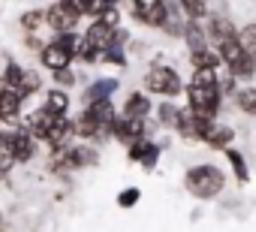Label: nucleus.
<instances>
[{"instance_id":"nucleus-6","label":"nucleus","mask_w":256,"mask_h":232,"mask_svg":"<svg viewBox=\"0 0 256 232\" xmlns=\"http://www.w3.org/2000/svg\"><path fill=\"white\" fill-rule=\"evenodd\" d=\"M133 16L142 24L163 28L166 18H169V4H160V0H142V4H133Z\"/></svg>"},{"instance_id":"nucleus-27","label":"nucleus","mask_w":256,"mask_h":232,"mask_svg":"<svg viewBox=\"0 0 256 232\" xmlns=\"http://www.w3.org/2000/svg\"><path fill=\"white\" fill-rule=\"evenodd\" d=\"M226 157H229V163H232V169H235V178L244 184V181L250 178L247 163H244V154H241V151H235V148H229V151H226Z\"/></svg>"},{"instance_id":"nucleus-13","label":"nucleus","mask_w":256,"mask_h":232,"mask_svg":"<svg viewBox=\"0 0 256 232\" xmlns=\"http://www.w3.org/2000/svg\"><path fill=\"white\" fill-rule=\"evenodd\" d=\"M88 114L96 121V127H100V133H106L112 124H114V106L108 102V100H102V102H90V108H88Z\"/></svg>"},{"instance_id":"nucleus-29","label":"nucleus","mask_w":256,"mask_h":232,"mask_svg":"<svg viewBox=\"0 0 256 232\" xmlns=\"http://www.w3.org/2000/svg\"><path fill=\"white\" fill-rule=\"evenodd\" d=\"M238 106L247 114H256V88H241L238 90Z\"/></svg>"},{"instance_id":"nucleus-2","label":"nucleus","mask_w":256,"mask_h":232,"mask_svg":"<svg viewBox=\"0 0 256 232\" xmlns=\"http://www.w3.org/2000/svg\"><path fill=\"white\" fill-rule=\"evenodd\" d=\"M187 100H190V112L202 124H211V118L220 108V88L217 84H190L187 88Z\"/></svg>"},{"instance_id":"nucleus-22","label":"nucleus","mask_w":256,"mask_h":232,"mask_svg":"<svg viewBox=\"0 0 256 232\" xmlns=\"http://www.w3.org/2000/svg\"><path fill=\"white\" fill-rule=\"evenodd\" d=\"M211 36H214L217 46H220V42H226V40H235L238 30H235L232 22H226V18H211Z\"/></svg>"},{"instance_id":"nucleus-9","label":"nucleus","mask_w":256,"mask_h":232,"mask_svg":"<svg viewBox=\"0 0 256 232\" xmlns=\"http://www.w3.org/2000/svg\"><path fill=\"white\" fill-rule=\"evenodd\" d=\"M112 133L120 139V142H142L145 136V121H133V118H114L112 124Z\"/></svg>"},{"instance_id":"nucleus-3","label":"nucleus","mask_w":256,"mask_h":232,"mask_svg":"<svg viewBox=\"0 0 256 232\" xmlns=\"http://www.w3.org/2000/svg\"><path fill=\"white\" fill-rule=\"evenodd\" d=\"M82 18V0H60V4H54L46 16V24L52 30L60 34H76V24Z\"/></svg>"},{"instance_id":"nucleus-15","label":"nucleus","mask_w":256,"mask_h":232,"mask_svg":"<svg viewBox=\"0 0 256 232\" xmlns=\"http://www.w3.org/2000/svg\"><path fill=\"white\" fill-rule=\"evenodd\" d=\"M12 142H16V163H28L36 154V142H34V136L28 130L12 133Z\"/></svg>"},{"instance_id":"nucleus-35","label":"nucleus","mask_w":256,"mask_h":232,"mask_svg":"<svg viewBox=\"0 0 256 232\" xmlns=\"http://www.w3.org/2000/svg\"><path fill=\"white\" fill-rule=\"evenodd\" d=\"M136 202H139V190H136V187H130V190H124V193L118 196V205H120V208H133Z\"/></svg>"},{"instance_id":"nucleus-4","label":"nucleus","mask_w":256,"mask_h":232,"mask_svg":"<svg viewBox=\"0 0 256 232\" xmlns=\"http://www.w3.org/2000/svg\"><path fill=\"white\" fill-rule=\"evenodd\" d=\"M220 60L229 66V72L235 76V78H253L256 76V64L241 52V46H238V40H226V42H220Z\"/></svg>"},{"instance_id":"nucleus-7","label":"nucleus","mask_w":256,"mask_h":232,"mask_svg":"<svg viewBox=\"0 0 256 232\" xmlns=\"http://www.w3.org/2000/svg\"><path fill=\"white\" fill-rule=\"evenodd\" d=\"M88 52H94V54H102V52H108L112 46H114V30L112 28H106V24H100V22H94L90 28H88V34H84V42H82Z\"/></svg>"},{"instance_id":"nucleus-25","label":"nucleus","mask_w":256,"mask_h":232,"mask_svg":"<svg viewBox=\"0 0 256 232\" xmlns=\"http://www.w3.org/2000/svg\"><path fill=\"white\" fill-rule=\"evenodd\" d=\"M184 40H187V46H190V54L208 48V46H205V30H202L199 24H187V28H184Z\"/></svg>"},{"instance_id":"nucleus-39","label":"nucleus","mask_w":256,"mask_h":232,"mask_svg":"<svg viewBox=\"0 0 256 232\" xmlns=\"http://www.w3.org/2000/svg\"><path fill=\"white\" fill-rule=\"evenodd\" d=\"M0 178H4V175H0Z\"/></svg>"},{"instance_id":"nucleus-28","label":"nucleus","mask_w":256,"mask_h":232,"mask_svg":"<svg viewBox=\"0 0 256 232\" xmlns=\"http://www.w3.org/2000/svg\"><path fill=\"white\" fill-rule=\"evenodd\" d=\"M36 90H40V76H36V72H30V70H24V72H22L18 94H22V96H30V94H36Z\"/></svg>"},{"instance_id":"nucleus-32","label":"nucleus","mask_w":256,"mask_h":232,"mask_svg":"<svg viewBox=\"0 0 256 232\" xmlns=\"http://www.w3.org/2000/svg\"><path fill=\"white\" fill-rule=\"evenodd\" d=\"M157 157H160V148H157L154 142H148V145H145V154L139 157V163H142L145 169H151V166H157Z\"/></svg>"},{"instance_id":"nucleus-19","label":"nucleus","mask_w":256,"mask_h":232,"mask_svg":"<svg viewBox=\"0 0 256 232\" xmlns=\"http://www.w3.org/2000/svg\"><path fill=\"white\" fill-rule=\"evenodd\" d=\"M72 133V124L66 121V118H54V124H52V130H48V136H46V142L48 145H54V148H64V142H66V136Z\"/></svg>"},{"instance_id":"nucleus-20","label":"nucleus","mask_w":256,"mask_h":232,"mask_svg":"<svg viewBox=\"0 0 256 232\" xmlns=\"http://www.w3.org/2000/svg\"><path fill=\"white\" fill-rule=\"evenodd\" d=\"M66 108H70V96H66L64 90H52V94L46 96V112L52 114V118H64Z\"/></svg>"},{"instance_id":"nucleus-12","label":"nucleus","mask_w":256,"mask_h":232,"mask_svg":"<svg viewBox=\"0 0 256 232\" xmlns=\"http://www.w3.org/2000/svg\"><path fill=\"white\" fill-rule=\"evenodd\" d=\"M40 58H42V66L46 70H52V72H64V70H70V54L66 52H60L58 46H46L42 52H40Z\"/></svg>"},{"instance_id":"nucleus-8","label":"nucleus","mask_w":256,"mask_h":232,"mask_svg":"<svg viewBox=\"0 0 256 232\" xmlns=\"http://www.w3.org/2000/svg\"><path fill=\"white\" fill-rule=\"evenodd\" d=\"M22 94L16 88H10L4 78H0V121H16L18 108H22Z\"/></svg>"},{"instance_id":"nucleus-16","label":"nucleus","mask_w":256,"mask_h":232,"mask_svg":"<svg viewBox=\"0 0 256 232\" xmlns=\"http://www.w3.org/2000/svg\"><path fill=\"white\" fill-rule=\"evenodd\" d=\"M175 127L187 136V139H199V133H202V121L196 118V114L190 112V108H184V112H178V121H175Z\"/></svg>"},{"instance_id":"nucleus-11","label":"nucleus","mask_w":256,"mask_h":232,"mask_svg":"<svg viewBox=\"0 0 256 232\" xmlns=\"http://www.w3.org/2000/svg\"><path fill=\"white\" fill-rule=\"evenodd\" d=\"M151 112V100L148 94H130L124 102V118H133V121H145Z\"/></svg>"},{"instance_id":"nucleus-10","label":"nucleus","mask_w":256,"mask_h":232,"mask_svg":"<svg viewBox=\"0 0 256 232\" xmlns=\"http://www.w3.org/2000/svg\"><path fill=\"white\" fill-rule=\"evenodd\" d=\"M232 136H235V133H232V127H223V124H214V121H211V124H205V127H202V133H199V139H202V142H208L211 148H226V145L232 142Z\"/></svg>"},{"instance_id":"nucleus-33","label":"nucleus","mask_w":256,"mask_h":232,"mask_svg":"<svg viewBox=\"0 0 256 232\" xmlns=\"http://www.w3.org/2000/svg\"><path fill=\"white\" fill-rule=\"evenodd\" d=\"M160 121H163L166 127H175V121H178V108H175L172 102H163V106H160Z\"/></svg>"},{"instance_id":"nucleus-24","label":"nucleus","mask_w":256,"mask_h":232,"mask_svg":"<svg viewBox=\"0 0 256 232\" xmlns=\"http://www.w3.org/2000/svg\"><path fill=\"white\" fill-rule=\"evenodd\" d=\"M72 133L82 136V139H94V136H100V127H96V121L90 118V114L84 112V114H78V121L72 124Z\"/></svg>"},{"instance_id":"nucleus-18","label":"nucleus","mask_w":256,"mask_h":232,"mask_svg":"<svg viewBox=\"0 0 256 232\" xmlns=\"http://www.w3.org/2000/svg\"><path fill=\"white\" fill-rule=\"evenodd\" d=\"M114 90H118V78H102V82H96V84L88 88V102H102Z\"/></svg>"},{"instance_id":"nucleus-21","label":"nucleus","mask_w":256,"mask_h":232,"mask_svg":"<svg viewBox=\"0 0 256 232\" xmlns=\"http://www.w3.org/2000/svg\"><path fill=\"white\" fill-rule=\"evenodd\" d=\"M238 46H241V52L256 64V24H247L244 30H238Z\"/></svg>"},{"instance_id":"nucleus-34","label":"nucleus","mask_w":256,"mask_h":232,"mask_svg":"<svg viewBox=\"0 0 256 232\" xmlns=\"http://www.w3.org/2000/svg\"><path fill=\"white\" fill-rule=\"evenodd\" d=\"M190 84H217V72L214 70H193V82Z\"/></svg>"},{"instance_id":"nucleus-36","label":"nucleus","mask_w":256,"mask_h":232,"mask_svg":"<svg viewBox=\"0 0 256 232\" xmlns=\"http://www.w3.org/2000/svg\"><path fill=\"white\" fill-rule=\"evenodd\" d=\"M100 60H112V64H120V66L126 64V58H124V52H120V48H108V52H102V54H100Z\"/></svg>"},{"instance_id":"nucleus-38","label":"nucleus","mask_w":256,"mask_h":232,"mask_svg":"<svg viewBox=\"0 0 256 232\" xmlns=\"http://www.w3.org/2000/svg\"><path fill=\"white\" fill-rule=\"evenodd\" d=\"M54 76H58V82H60V84H72V82H76V76H72L70 70H64V72H54Z\"/></svg>"},{"instance_id":"nucleus-1","label":"nucleus","mask_w":256,"mask_h":232,"mask_svg":"<svg viewBox=\"0 0 256 232\" xmlns=\"http://www.w3.org/2000/svg\"><path fill=\"white\" fill-rule=\"evenodd\" d=\"M223 184H226L223 172H220L217 166H211V163L193 166V169L187 172V190H190L196 199H214V196H220Z\"/></svg>"},{"instance_id":"nucleus-5","label":"nucleus","mask_w":256,"mask_h":232,"mask_svg":"<svg viewBox=\"0 0 256 232\" xmlns=\"http://www.w3.org/2000/svg\"><path fill=\"white\" fill-rule=\"evenodd\" d=\"M145 82H148V90H151V94H166V96H175V94H181V88H184L181 76H178L175 70H169V66H154Z\"/></svg>"},{"instance_id":"nucleus-26","label":"nucleus","mask_w":256,"mask_h":232,"mask_svg":"<svg viewBox=\"0 0 256 232\" xmlns=\"http://www.w3.org/2000/svg\"><path fill=\"white\" fill-rule=\"evenodd\" d=\"M52 46H58L60 52H66L70 58H76L78 52H82V40H78V34H60Z\"/></svg>"},{"instance_id":"nucleus-30","label":"nucleus","mask_w":256,"mask_h":232,"mask_svg":"<svg viewBox=\"0 0 256 232\" xmlns=\"http://www.w3.org/2000/svg\"><path fill=\"white\" fill-rule=\"evenodd\" d=\"M178 10L187 16V24H196V18L208 12V4H178Z\"/></svg>"},{"instance_id":"nucleus-14","label":"nucleus","mask_w":256,"mask_h":232,"mask_svg":"<svg viewBox=\"0 0 256 232\" xmlns=\"http://www.w3.org/2000/svg\"><path fill=\"white\" fill-rule=\"evenodd\" d=\"M52 124H54V118H52L46 108H40V112H34L30 118H28V127H24V130H28L34 139H36V136H40V139H46V136H48V130H52Z\"/></svg>"},{"instance_id":"nucleus-23","label":"nucleus","mask_w":256,"mask_h":232,"mask_svg":"<svg viewBox=\"0 0 256 232\" xmlns=\"http://www.w3.org/2000/svg\"><path fill=\"white\" fill-rule=\"evenodd\" d=\"M190 60H193L196 70H214V72H217V66H220V54L211 52V48H205V52H193Z\"/></svg>"},{"instance_id":"nucleus-37","label":"nucleus","mask_w":256,"mask_h":232,"mask_svg":"<svg viewBox=\"0 0 256 232\" xmlns=\"http://www.w3.org/2000/svg\"><path fill=\"white\" fill-rule=\"evenodd\" d=\"M22 24H24L28 30H36V28L42 24V12H28V16L22 18Z\"/></svg>"},{"instance_id":"nucleus-17","label":"nucleus","mask_w":256,"mask_h":232,"mask_svg":"<svg viewBox=\"0 0 256 232\" xmlns=\"http://www.w3.org/2000/svg\"><path fill=\"white\" fill-rule=\"evenodd\" d=\"M16 163V142H12V133H4L0 136V175H6Z\"/></svg>"},{"instance_id":"nucleus-31","label":"nucleus","mask_w":256,"mask_h":232,"mask_svg":"<svg viewBox=\"0 0 256 232\" xmlns=\"http://www.w3.org/2000/svg\"><path fill=\"white\" fill-rule=\"evenodd\" d=\"M100 24H106V28H112V30H118V22H120V12L114 10V6H108L106 4V10L100 12V18H96Z\"/></svg>"}]
</instances>
